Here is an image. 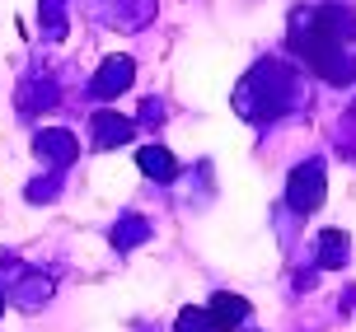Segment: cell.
Returning <instances> with one entry per match:
<instances>
[{"mask_svg":"<svg viewBox=\"0 0 356 332\" xmlns=\"http://www.w3.org/2000/svg\"><path fill=\"white\" fill-rule=\"evenodd\" d=\"M323 201V164H305L291 174V206L296 210H314Z\"/></svg>","mask_w":356,"mask_h":332,"instance_id":"obj_1","label":"cell"},{"mask_svg":"<svg viewBox=\"0 0 356 332\" xmlns=\"http://www.w3.org/2000/svg\"><path fill=\"white\" fill-rule=\"evenodd\" d=\"M244 314H249V304H244V299L216 295V299H211V309H207V323H211V332H230Z\"/></svg>","mask_w":356,"mask_h":332,"instance_id":"obj_2","label":"cell"},{"mask_svg":"<svg viewBox=\"0 0 356 332\" xmlns=\"http://www.w3.org/2000/svg\"><path fill=\"white\" fill-rule=\"evenodd\" d=\"M127 85H131V61H127V56H113V61H104V70H99L94 94H122Z\"/></svg>","mask_w":356,"mask_h":332,"instance_id":"obj_3","label":"cell"},{"mask_svg":"<svg viewBox=\"0 0 356 332\" xmlns=\"http://www.w3.org/2000/svg\"><path fill=\"white\" fill-rule=\"evenodd\" d=\"M94 140H99L104 150H113V145L131 140V122L118 117V113H99V117H94Z\"/></svg>","mask_w":356,"mask_h":332,"instance_id":"obj_4","label":"cell"},{"mask_svg":"<svg viewBox=\"0 0 356 332\" xmlns=\"http://www.w3.org/2000/svg\"><path fill=\"white\" fill-rule=\"evenodd\" d=\"M141 169L150 178H160V183H169V178L178 174L174 155H169V150H160V145H145V150H141Z\"/></svg>","mask_w":356,"mask_h":332,"instance_id":"obj_5","label":"cell"},{"mask_svg":"<svg viewBox=\"0 0 356 332\" xmlns=\"http://www.w3.org/2000/svg\"><path fill=\"white\" fill-rule=\"evenodd\" d=\"M42 150L52 159H75V140L66 136V131H47V136H42Z\"/></svg>","mask_w":356,"mask_h":332,"instance_id":"obj_6","label":"cell"},{"mask_svg":"<svg viewBox=\"0 0 356 332\" xmlns=\"http://www.w3.org/2000/svg\"><path fill=\"white\" fill-rule=\"evenodd\" d=\"M323 267H342L347 263V258H342V253H347V239H342V234H323Z\"/></svg>","mask_w":356,"mask_h":332,"instance_id":"obj_7","label":"cell"},{"mask_svg":"<svg viewBox=\"0 0 356 332\" xmlns=\"http://www.w3.org/2000/svg\"><path fill=\"white\" fill-rule=\"evenodd\" d=\"M0 309H5V299H0Z\"/></svg>","mask_w":356,"mask_h":332,"instance_id":"obj_8","label":"cell"}]
</instances>
